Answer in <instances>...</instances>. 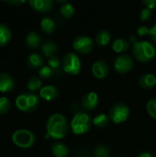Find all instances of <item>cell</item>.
Instances as JSON below:
<instances>
[{
	"mask_svg": "<svg viewBox=\"0 0 156 157\" xmlns=\"http://www.w3.org/2000/svg\"><path fill=\"white\" fill-rule=\"evenodd\" d=\"M47 134L53 139H63L68 132V122L66 118L60 114L55 113L50 116L46 124Z\"/></svg>",
	"mask_w": 156,
	"mask_h": 157,
	"instance_id": "6da1fadb",
	"label": "cell"
},
{
	"mask_svg": "<svg viewBox=\"0 0 156 157\" xmlns=\"http://www.w3.org/2000/svg\"><path fill=\"white\" fill-rule=\"evenodd\" d=\"M132 53L135 59L140 62L145 63L152 60L156 53L154 45L148 40H140L133 42Z\"/></svg>",
	"mask_w": 156,
	"mask_h": 157,
	"instance_id": "7a4b0ae2",
	"label": "cell"
},
{
	"mask_svg": "<svg viewBox=\"0 0 156 157\" xmlns=\"http://www.w3.org/2000/svg\"><path fill=\"white\" fill-rule=\"evenodd\" d=\"M91 119L86 112H77L71 121V128L74 134L80 135L87 132L90 129Z\"/></svg>",
	"mask_w": 156,
	"mask_h": 157,
	"instance_id": "3957f363",
	"label": "cell"
},
{
	"mask_svg": "<svg viewBox=\"0 0 156 157\" xmlns=\"http://www.w3.org/2000/svg\"><path fill=\"white\" fill-rule=\"evenodd\" d=\"M11 140L16 146L22 149H28L34 144L35 136L32 132L26 129H20L13 132Z\"/></svg>",
	"mask_w": 156,
	"mask_h": 157,
	"instance_id": "277c9868",
	"label": "cell"
},
{
	"mask_svg": "<svg viewBox=\"0 0 156 157\" xmlns=\"http://www.w3.org/2000/svg\"><path fill=\"white\" fill-rule=\"evenodd\" d=\"M15 104L20 111H33L39 105V97L32 93H23L16 98Z\"/></svg>",
	"mask_w": 156,
	"mask_h": 157,
	"instance_id": "5b68a950",
	"label": "cell"
},
{
	"mask_svg": "<svg viewBox=\"0 0 156 157\" xmlns=\"http://www.w3.org/2000/svg\"><path fill=\"white\" fill-rule=\"evenodd\" d=\"M63 69L69 75H77L81 71V60L74 52L66 53L63 58Z\"/></svg>",
	"mask_w": 156,
	"mask_h": 157,
	"instance_id": "8992f818",
	"label": "cell"
},
{
	"mask_svg": "<svg viewBox=\"0 0 156 157\" xmlns=\"http://www.w3.org/2000/svg\"><path fill=\"white\" fill-rule=\"evenodd\" d=\"M130 116V109L123 103H117L111 107L109 110V119L117 124L122 123L128 120Z\"/></svg>",
	"mask_w": 156,
	"mask_h": 157,
	"instance_id": "52a82bcc",
	"label": "cell"
},
{
	"mask_svg": "<svg viewBox=\"0 0 156 157\" xmlns=\"http://www.w3.org/2000/svg\"><path fill=\"white\" fill-rule=\"evenodd\" d=\"M73 47L74 49L82 53V54H86L92 52L94 48V42L91 38L86 35H80L77 36L73 42Z\"/></svg>",
	"mask_w": 156,
	"mask_h": 157,
	"instance_id": "ba28073f",
	"label": "cell"
},
{
	"mask_svg": "<svg viewBox=\"0 0 156 157\" xmlns=\"http://www.w3.org/2000/svg\"><path fill=\"white\" fill-rule=\"evenodd\" d=\"M133 59L128 54H121L114 61V68L120 74H125L131 71L133 67Z\"/></svg>",
	"mask_w": 156,
	"mask_h": 157,
	"instance_id": "9c48e42d",
	"label": "cell"
},
{
	"mask_svg": "<svg viewBox=\"0 0 156 157\" xmlns=\"http://www.w3.org/2000/svg\"><path fill=\"white\" fill-rule=\"evenodd\" d=\"M15 87V81L13 76L8 73L0 74V92L8 93Z\"/></svg>",
	"mask_w": 156,
	"mask_h": 157,
	"instance_id": "30bf717a",
	"label": "cell"
},
{
	"mask_svg": "<svg viewBox=\"0 0 156 157\" xmlns=\"http://www.w3.org/2000/svg\"><path fill=\"white\" fill-rule=\"evenodd\" d=\"M92 73L95 77L98 79L105 78L108 74V63L103 60H98L95 62L92 65Z\"/></svg>",
	"mask_w": 156,
	"mask_h": 157,
	"instance_id": "8fae6325",
	"label": "cell"
},
{
	"mask_svg": "<svg viewBox=\"0 0 156 157\" xmlns=\"http://www.w3.org/2000/svg\"><path fill=\"white\" fill-rule=\"evenodd\" d=\"M98 95L96 92H89L82 98V106L85 109H95L98 105Z\"/></svg>",
	"mask_w": 156,
	"mask_h": 157,
	"instance_id": "7c38bea8",
	"label": "cell"
},
{
	"mask_svg": "<svg viewBox=\"0 0 156 157\" xmlns=\"http://www.w3.org/2000/svg\"><path fill=\"white\" fill-rule=\"evenodd\" d=\"M29 4L34 10L42 13L48 12L53 6V2L51 0H29Z\"/></svg>",
	"mask_w": 156,
	"mask_h": 157,
	"instance_id": "4fadbf2b",
	"label": "cell"
},
{
	"mask_svg": "<svg viewBox=\"0 0 156 157\" xmlns=\"http://www.w3.org/2000/svg\"><path fill=\"white\" fill-rule=\"evenodd\" d=\"M58 89L54 86H45L40 90V97L46 101H51L58 97Z\"/></svg>",
	"mask_w": 156,
	"mask_h": 157,
	"instance_id": "5bb4252c",
	"label": "cell"
},
{
	"mask_svg": "<svg viewBox=\"0 0 156 157\" xmlns=\"http://www.w3.org/2000/svg\"><path fill=\"white\" fill-rule=\"evenodd\" d=\"M139 85L144 89L153 88L156 85V76L153 74H144L139 78Z\"/></svg>",
	"mask_w": 156,
	"mask_h": 157,
	"instance_id": "9a60e30c",
	"label": "cell"
},
{
	"mask_svg": "<svg viewBox=\"0 0 156 157\" xmlns=\"http://www.w3.org/2000/svg\"><path fill=\"white\" fill-rule=\"evenodd\" d=\"M43 58L41 57V55H40L39 53L33 52L30 53L28 58H27V63L30 68L33 69H37V68H41L43 66Z\"/></svg>",
	"mask_w": 156,
	"mask_h": 157,
	"instance_id": "2e32d148",
	"label": "cell"
},
{
	"mask_svg": "<svg viewBox=\"0 0 156 157\" xmlns=\"http://www.w3.org/2000/svg\"><path fill=\"white\" fill-rule=\"evenodd\" d=\"M51 152L54 156L66 157L68 155L69 150L65 144L59 142H55L51 144Z\"/></svg>",
	"mask_w": 156,
	"mask_h": 157,
	"instance_id": "e0dca14e",
	"label": "cell"
},
{
	"mask_svg": "<svg viewBox=\"0 0 156 157\" xmlns=\"http://www.w3.org/2000/svg\"><path fill=\"white\" fill-rule=\"evenodd\" d=\"M12 38V32L6 24H0V47L6 45Z\"/></svg>",
	"mask_w": 156,
	"mask_h": 157,
	"instance_id": "ac0fdd59",
	"label": "cell"
},
{
	"mask_svg": "<svg viewBox=\"0 0 156 157\" xmlns=\"http://www.w3.org/2000/svg\"><path fill=\"white\" fill-rule=\"evenodd\" d=\"M129 47H130V42L125 39L118 38L112 42V49L115 52L118 53H122L128 51Z\"/></svg>",
	"mask_w": 156,
	"mask_h": 157,
	"instance_id": "d6986e66",
	"label": "cell"
},
{
	"mask_svg": "<svg viewBox=\"0 0 156 157\" xmlns=\"http://www.w3.org/2000/svg\"><path fill=\"white\" fill-rule=\"evenodd\" d=\"M41 41V37L35 31H30L26 37V44L29 48H37Z\"/></svg>",
	"mask_w": 156,
	"mask_h": 157,
	"instance_id": "ffe728a7",
	"label": "cell"
},
{
	"mask_svg": "<svg viewBox=\"0 0 156 157\" xmlns=\"http://www.w3.org/2000/svg\"><path fill=\"white\" fill-rule=\"evenodd\" d=\"M40 28L45 33H52L55 29V23L52 18L44 16L40 20Z\"/></svg>",
	"mask_w": 156,
	"mask_h": 157,
	"instance_id": "44dd1931",
	"label": "cell"
},
{
	"mask_svg": "<svg viewBox=\"0 0 156 157\" xmlns=\"http://www.w3.org/2000/svg\"><path fill=\"white\" fill-rule=\"evenodd\" d=\"M41 51H42L43 54L45 55V57L51 58V56H54V53L57 52V46L53 41L47 40L42 44Z\"/></svg>",
	"mask_w": 156,
	"mask_h": 157,
	"instance_id": "7402d4cb",
	"label": "cell"
},
{
	"mask_svg": "<svg viewBox=\"0 0 156 157\" xmlns=\"http://www.w3.org/2000/svg\"><path fill=\"white\" fill-rule=\"evenodd\" d=\"M111 35L108 30H100L96 36V41L99 46H106L110 42Z\"/></svg>",
	"mask_w": 156,
	"mask_h": 157,
	"instance_id": "603a6c76",
	"label": "cell"
},
{
	"mask_svg": "<svg viewBox=\"0 0 156 157\" xmlns=\"http://www.w3.org/2000/svg\"><path fill=\"white\" fill-rule=\"evenodd\" d=\"M109 116H108L107 114H104V113H101V114H98L97 116H96L93 120V124L96 126V127H98V128H104L106 127L108 122H109Z\"/></svg>",
	"mask_w": 156,
	"mask_h": 157,
	"instance_id": "cb8c5ba5",
	"label": "cell"
},
{
	"mask_svg": "<svg viewBox=\"0 0 156 157\" xmlns=\"http://www.w3.org/2000/svg\"><path fill=\"white\" fill-rule=\"evenodd\" d=\"M41 86H42V82L41 80L37 77V76H31L29 81H28V84H27V87L32 91V92H35V91H38V90H40L41 89Z\"/></svg>",
	"mask_w": 156,
	"mask_h": 157,
	"instance_id": "d4e9b609",
	"label": "cell"
},
{
	"mask_svg": "<svg viewBox=\"0 0 156 157\" xmlns=\"http://www.w3.org/2000/svg\"><path fill=\"white\" fill-rule=\"evenodd\" d=\"M60 11H61V14L66 17V18H69L71 17L74 14V6L71 4V3H68V2H65L60 8Z\"/></svg>",
	"mask_w": 156,
	"mask_h": 157,
	"instance_id": "484cf974",
	"label": "cell"
},
{
	"mask_svg": "<svg viewBox=\"0 0 156 157\" xmlns=\"http://www.w3.org/2000/svg\"><path fill=\"white\" fill-rule=\"evenodd\" d=\"M11 108V102L10 100L6 97L0 98V115H4L9 111Z\"/></svg>",
	"mask_w": 156,
	"mask_h": 157,
	"instance_id": "4316f807",
	"label": "cell"
},
{
	"mask_svg": "<svg viewBox=\"0 0 156 157\" xmlns=\"http://www.w3.org/2000/svg\"><path fill=\"white\" fill-rule=\"evenodd\" d=\"M146 109H147V111H148L149 115H150L152 118L156 119V98H151V99L147 102Z\"/></svg>",
	"mask_w": 156,
	"mask_h": 157,
	"instance_id": "83f0119b",
	"label": "cell"
},
{
	"mask_svg": "<svg viewBox=\"0 0 156 157\" xmlns=\"http://www.w3.org/2000/svg\"><path fill=\"white\" fill-rule=\"evenodd\" d=\"M95 157H108L109 156V150L105 145H99L95 149Z\"/></svg>",
	"mask_w": 156,
	"mask_h": 157,
	"instance_id": "f1b7e54d",
	"label": "cell"
},
{
	"mask_svg": "<svg viewBox=\"0 0 156 157\" xmlns=\"http://www.w3.org/2000/svg\"><path fill=\"white\" fill-rule=\"evenodd\" d=\"M53 70L50 67V66H42L40 70H39V75L41 78L43 79H47L49 77L51 76Z\"/></svg>",
	"mask_w": 156,
	"mask_h": 157,
	"instance_id": "f546056e",
	"label": "cell"
},
{
	"mask_svg": "<svg viewBox=\"0 0 156 157\" xmlns=\"http://www.w3.org/2000/svg\"><path fill=\"white\" fill-rule=\"evenodd\" d=\"M48 66H50L52 70H57L60 66V60L57 56H51L48 60Z\"/></svg>",
	"mask_w": 156,
	"mask_h": 157,
	"instance_id": "4dcf8cb0",
	"label": "cell"
},
{
	"mask_svg": "<svg viewBox=\"0 0 156 157\" xmlns=\"http://www.w3.org/2000/svg\"><path fill=\"white\" fill-rule=\"evenodd\" d=\"M150 17H151V10L150 9H148V8H143V9H142V11H141V14H140V17H141V19L142 20H147V19H149L150 18Z\"/></svg>",
	"mask_w": 156,
	"mask_h": 157,
	"instance_id": "1f68e13d",
	"label": "cell"
},
{
	"mask_svg": "<svg viewBox=\"0 0 156 157\" xmlns=\"http://www.w3.org/2000/svg\"><path fill=\"white\" fill-rule=\"evenodd\" d=\"M137 33L139 36H145L147 34H150V29L146 26H141L137 29Z\"/></svg>",
	"mask_w": 156,
	"mask_h": 157,
	"instance_id": "d6a6232c",
	"label": "cell"
},
{
	"mask_svg": "<svg viewBox=\"0 0 156 157\" xmlns=\"http://www.w3.org/2000/svg\"><path fill=\"white\" fill-rule=\"evenodd\" d=\"M143 4H144L145 7L150 10L156 7V0H144Z\"/></svg>",
	"mask_w": 156,
	"mask_h": 157,
	"instance_id": "836d02e7",
	"label": "cell"
},
{
	"mask_svg": "<svg viewBox=\"0 0 156 157\" xmlns=\"http://www.w3.org/2000/svg\"><path fill=\"white\" fill-rule=\"evenodd\" d=\"M152 38V40L156 43V23L150 29V34H149Z\"/></svg>",
	"mask_w": 156,
	"mask_h": 157,
	"instance_id": "e575fe53",
	"label": "cell"
},
{
	"mask_svg": "<svg viewBox=\"0 0 156 157\" xmlns=\"http://www.w3.org/2000/svg\"><path fill=\"white\" fill-rule=\"evenodd\" d=\"M7 4H9V5H21V4H23V3H25V1L24 0H12V1H6Z\"/></svg>",
	"mask_w": 156,
	"mask_h": 157,
	"instance_id": "d590c367",
	"label": "cell"
},
{
	"mask_svg": "<svg viewBox=\"0 0 156 157\" xmlns=\"http://www.w3.org/2000/svg\"><path fill=\"white\" fill-rule=\"evenodd\" d=\"M137 157H154L153 156V155H151L150 153H148V152H143V153H141Z\"/></svg>",
	"mask_w": 156,
	"mask_h": 157,
	"instance_id": "8d00e7d4",
	"label": "cell"
}]
</instances>
